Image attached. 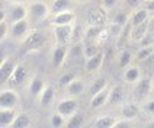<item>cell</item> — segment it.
Segmentation results:
<instances>
[{
  "label": "cell",
  "instance_id": "obj_1",
  "mask_svg": "<svg viewBox=\"0 0 154 128\" xmlns=\"http://www.w3.org/2000/svg\"><path fill=\"white\" fill-rule=\"evenodd\" d=\"M47 44V36L44 34L42 31L39 29H32L29 31L28 35L22 39V45L25 48V51H39L42 50Z\"/></svg>",
  "mask_w": 154,
  "mask_h": 128
},
{
  "label": "cell",
  "instance_id": "obj_2",
  "mask_svg": "<svg viewBox=\"0 0 154 128\" xmlns=\"http://www.w3.org/2000/svg\"><path fill=\"white\" fill-rule=\"evenodd\" d=\"M28 19L29 22H41L50 15V8L44 2H31L28 6Z\"/></svg>",
  "mask_w": 154,
  "mask_h": 128
},
{
  "label": "cell",
  "instance_id": "obj_3",
  "mask_svg": "<svg viewBox=\"0 0 154 128\" xmlns=\"http://www.w3.org/2000/svg\"><path fill=\"white\" fill-rule=\"evenodd\" d=\"M74 23L71 25H54L52 31H54V36H55V42L61 44V45H67L69 42H71L73 38V32H74Z\"/></svg>",
  "mask_w": 154,
  "mask_h": 128
},
{
  "label": "cell",
  "instance_id": "obj_4",
  "mask_svg": "<svg viewBox=\"0 0 154 128\" xmlns=\"http://www.w3.org/2000/svg\"><path fill=\"white\" fill-rule=\"evenodd\" d=\"M86 23L93 26H106L108 23V10L100 6V8H93L89 10Z\"/></svg>",
  "mask_w": 154,
  "mask_h": 128
},
{
  "label": "cell",
  "instance_id": "obj_5",
  "mask_svg": "<svg viewBox=\"0 0 154 128\" xmlns=\"http://www.w3.org/2000/svg\"><path fill=\"white\" fill-rule=\"evenodd\" d=\"M153 90V80L150 77H141L138 82H135L134 87V98L137 101H146Z\"/></svg>",
  "mask_w": 154,
  "mask_h": 128
},
{
  "label": "cell",
  "instance_id": "obj_6",
  "mask_svg": "<svg viewBox=\"0 0 154 128\" xmlns=\"http://www.w3.org/2000/svg\"><path fill=\"white\" fill-rule=\"evenodd\" d=\"M29 19L25 17V19H20V20H16V22H12L9 25V35L15 39H19L22 41L25 38L28 32H29Z\"/></svg>",
  "mask_w": 154,
  "mask_h": 128
},
{
  "label": "cell",
  "instance_id": "obj_7",
  "mask_svg": "<svg viewBox=\"0 0 154 128\" xmlns=\"http://www.w3.org/2000/svg\"><path fill=\"white\" fill-rule=\"evenodd\" d=\"M17 102H19V96L16 90L10 89H3L0 90V108L3 109H15Z\"/></svg>",
  "mask_w": 154,
  "mask_h": 128
},
{
  "label": "cell",
  "instance_id": "obj_8",
  "mask_svg": "<svg viewBox=\"0 0 154 128\" xmlns=\"http://www.w3.org/2000/svg\"><path fill=\"white\" fill-rule=\"evenodd\" d=\"M26 80H28V68L23 64H16V67L13 70L8 83L12 87H19V86L23 85Z\"/></svg>",
  "mask_w": 154,
  "mask_h": 128
},
{
  "label": "cell",
  "instance_id": "obj_9",
  "mask_svg": "<svg viewBox=\"0 0 154 128\" xmlns=\"http://www.w3.org/2000/svg\"><path fill=\"white\" fill-rule=\"evenodd\" d=\"M57 112H60L63 117H66V118H69L71 117L74 112L79 111V105H77V101L76 99H73V98H67V99H63L58 102L57 105Z\"/></svg>",
  "mask_w": 154,
  "mask_h": 128
},
{
  "label": "cell",
  "instance_id": "obj_10",
  "mask_svg": "<svg viewBox=\"0 0 154 128\" xmlns=\"http://www.w3.org/2000/svg\"><path fill=\"white\" fill-rule=\"evenodd\" d=\"M67 54H69V48L67 45H61V44H57L52 50V55H51V64L54 68H60L64 61L67 58Z\"/></svg>",
  "mask_w": 154,
  "mask_h": 128
},
{
  "label": "cell",
  "instance_id": "obj_11",
  "mask_svg": "<svg viewBox=\"0 0 154 128\" xmlns=\"http://www.w3.org/2000/svg\"><path fill=\"white\" fill-rule=\"evenodd\" d=\"M103 61H105V52L100 50L96 54H93L92 57H87V60L85 63V70L87 73H93V71H97L99 68L102 67Z\"/></svg>",
  "mask_w": 154,
  "mask_h": 128
},
{
  "label": "cell",
  "instance_id": "obj_12",
  "mask_svg": "<svg viewBox=\"0 0 154 128\" xmlns=\"http://www.w3.org/2000/svg\"><path fill=\"white\" fill-rule=\"evenodd\" d=\"M76 22V13L73 10H64L60 13H55L51 17V25H71Z\"/></svg>",
  "mask_w": 154,
  "mask_h": 128
},
{
  "label": "cell",
  "instance_id": "obj_13",
  "mask_svg": "<svg viewBox=\"0 0 154 128\" xmlns=\"http://www.w3.org/2000/svg\"><path fill=\"white\" fill-rule=\"evenodd\" d=\"M28 17V9L23 3H15L10 10H9L8 13V19L9 23H12V22H16V20H20V19H25Z\"/></svg>",
  "mask_w": 154,
  "mask_h": 128
},
{
  "label": "cell",
  "instance_id": "obj_14",
  "mask_svg": "<svg viewBox=\"0 0 154 128\" xmlns=\"http://www.w3.org/2000/svg\"><path fill=\"white\" fill-rule=\"evenodd\" d=\"M103 28L105 26H93V25H87L83 32V39L82 42L83 44H97V39H99V35L102 34ZM99 45V44H97Z\"/></svg>",
  "mask_w": 154,
  "mask_h": 128
},
{
  "label": "cell",
  "instance_id": "obj_15",
  "mask_svg": "<svg viewBox=\"0 0 154 128\" xmlns=\"http://www.w3.org/2000/svg\"><path fill=\"white\" fill-rule=\"evenodd\" d=\"M16 67V63L12 60L10 57H8L6 60L2 63V66H0V85H3V83H8L10 76H12V73H13V70Z\"/></svg>",
  "mask_w": 154,
  "mask_h": 128
},
{
  "label": "cell",
  "instance_id": "obj_16",
  "mask_svg": "<svg viewBox=\"0 0 154 128\" xmlns=\"http://www.w3.org/2000/svg\"><path fill=\"white\" fill-rule=\"evenodd\" d=\"M148 26H150L148 20L140 23V25L132 26V28H131V41H134V42L143 41V39L146 38L147 32H148Z\"/></svg>",
  "mask_w": 154,
  "mask_h": 128
},
{
  "label": "cell",
  "instance_id": "obj_17",
  "mask_svg": "<svg viewBox=\"0 0 154 128\" xmlns=\"http://www.w3.org/2000/svg\"><path fill=\"white\" fill-rule=\"evenodd\" d=\"M38 99H39V103L42 108H50L55 99V89L52 86H45L41 95L38 96Z\"/></svg>",
  "mask_w": 154,
  "mask_h": 128
},
{
  "label": "cell",
  "instance_id": "obj_18",
  "mask_svg": "<svg viewBox=\"0 0 154 128\" xmlns=\"http://www.w3.org/2000/svg\"><path fill=\"white\" fill-rule=\"evenodd\" d=\"M124 99V87L119 85L112 86L109 89V95H108V105L111 106H115V105H119Z\"/></svg>",
  "mask_w": 154,
  "mask_h": 128
},
{
  "label": "cell",
  "instance_id": "obj_19",
  "mask_svg": "<svg viewBox=\"0 0 154 128\" xmlns=\"http://www.w3.org/2000/svg\"><path fill=\"white\" fill-rule=\"evenodd\" d=\"M45 82H44V79L41 76H34L31 80H29V86H28V90H29V93L31 96H34V98H38L41 92L44 90V87H45Z\"/></svg>",
  "mask_w": 154,
  "mask_h": 128
},
{
  "label": "cell",
  "instance_id": "obj_20",
  "mask_svg": "<svg viewBox=\"0 0 154 128\" xmlns=\"http://www.w3.org/2000/svg\"><path fill=\"white\" fill-rule=\"evenodd\" d=\"M148 13H150V12L146 10L143 6L134 9V10H132V15L129 16V22H131V25L135 26V25H140V23H143V22L148 20Z\"/></svg>",
  "mask_w": 154,
  "mask_h": 128
},
{
  "label": "cell",
  "instance_id": "obj_21",
  "mask_svg": "<svg viewBox=\"0 0 154 128\" xmlns=\"http://www.w3.org/2000/svg\"><path fill=\"white\" fill-rule=\"evenodd\" d=\"M73 8V0H52L50 6V15H55L64 10H71Z\"/></svg>",
  "mask_w": 154,
  "mask_h": 128
},
{
  "label": "cell",
  "instance_id": "obj_22",
  "mask_svg": "<svg viewBox=\"0 0 154 128\" xmlns=\"http://www.w3.org/2000/svg\"><path fill=\"white\" fill-rule=\"evenodd\" d=\"M138 114H140V108L135 103H125L121 106V118L132 121L138 117Z\"/></svg>",
  "mask_w": 154,
  "mask_h": 128
},
{
  "label": "cell",
  "instance_id": "obj_23",
  "mask_svg": "<svg viewBox=\"0 0 154 128\" xmlns=\"http://www.w3.org/2000/svg\"><path fill=\"white\" fill-rule=\"evenodd\" d=\"M124 82L127 83H135L141 79V71H140V67L137 66H128L124 71Z\"/></svg>",
  "mask_w": 154,
  "mask_h": 128
},
{
  "label": "cell",
  "instance_id": "obj_24",
  "mask_svg": "<svg viewBox=\"0 0 154 128\" xmlns=\"http://www.w3.org/2000/svg\"><path fill=\"white\" fill-rule=\"evenodd\" d=\"M108 95H109V89L108 87H105L100 92L93 95L92 99H90V106L92 108H100V106H103L105 103L108 102Z\"/></svg>",
  "mask_w": 154,
  "mask_h": 128
},
{
  "label": "cell",
  "instance_id": "obj_25",
  "mask_svg": "<svg viewBox=\"0 0 154 128\" xmlns=\"http://www.w3.org/2000/svg\"><path fill=\"white\" fill-rule=\"evenodd\" d=\"M131 28H132V25H131L129 20L124 26L119 28V38H118V47L119 48H122L125 44H128L131 41Z\"/></svg>",
  "mask_w": 154,
  "mask_h": 128
},
{
  "label": "cell",
  "instance_id": "obj_26",
  "mask_svg": "<svg viewBox=\"0 0 154 128\" xmlns=\"http://www.w3.org/2000/svg\"><path fill=\"white\" fill-rule=\"evenodd\" d=\"M32 125V121L29 118V115L25 114V112H19L16 114V117H15V120L12 122V125L10 127L13 128H28Z\"/></svg>",
  "mask_w": 154,
  "mask_h": 128
},
{
  "label": "cell",
  "instance_id": "obj_27",
  "mask_svg": "<svg viewBox=\"0 0 154 128\" xmlns=\"http://www.w3.org/2000/svg\"><path fill=\"white\" fill-rule=\"evenodd\" d=\"M16 117L15 109H3L0 108V127H10Z\"/></svg>",
  "mask_w": 154,
  "mask_h": 128
},
{
  "label": "cell",
  "instance_id": "obj_28",
  "mask_svg": "<svg viewBox=\"0 0 154 128\" xmlns=\"http://www.w3.org/2000/svg\"><path fill=\"white\" fill-rule=\"evenodd\" d=\"M118 120H119V118H115V117H112V115H103V117H99L97 120L94 121V127H97V128H115Z\"/></svg>",
  "mask_w": 154,
  "mask_h": 128
},
{
  "label": "cell",
  "instance_id": "obj_29",
  "mask_svg": "<svg viewBox=\"0 0 154 128\" xmlns=\"http://www.w3.org/2000/svg\"><path fill=\"white\" fill-rule=\"evenodd\" d=\"M153 54H154V44H147V45H143L141 48H138V51L134 58L137 61H146Z\"/></svg>",
  "mask_w": 154,
  "mask_h": 128
},
{
  "label": "cell",
  "instance_id": "obj_30",
  "mask_svg": "<svg viewBox=\"0 0 154 128\" xmlns=\"http://www.w3.org/2000/svg\"><path fill=\"white\" fill-rule=\"evenodd\" d=\"M66 89H67L69 95H71V96H80L83 93V90H85V85H83V82L80 79H74L73 82H70L69 85L66 86Z\"/></svg>",
  "mask_w": 154,
  "mask_h": 128
},
{
  "label": "cell",
  "instance_id": "obj_31",
  "mask_svg": "<svg viewBox=\"0 0 154 128\" xmlns=\"http://www.w3.org/2000/svg\"><path fill=\"white\" fill-rule=\"evenodd\" d=\"M85 125V117L77 111L74 112L71 117H69L66 120V127L67 128H80Z\"/></svg>",
  "mask_w": 154,
  "mask_h": 128
},
{
  "label": "cell",
  "instance_id": "obj_32",
  "mask_svg": "<svg viewBox=\"0 0 154 128\" xmlns=\"http://www.w3.org/2000/svg\"><path fill=\"white\" fill-rule=\"evenodd\" d=\"M134 58V55L131 54V51L128 50H122L119 54V58H118V66L121 68H127L128 66H131V61Z\"/></svg>",
  "mask_w": 154,
  "mask_h": 128
},
{
  "label": "cell",
  "instance_id": "obj_33",
  "mask_svg": "<svg viewBox=\"0 0 154 128\" xmlns=\"http://www.w3.org/2000/svg\"><path fill=\"white\" fill-rule=\"evenodd\" d=\"M105 87H108V86H106V79H105V77H99V79H96L93 83L90 85V87H89V95L93 96V95H96L97 92H100Z\"/></svg>",
  "mask_w": 154,
  "mask_h": 128
},
{
  "label": "cell",
  "instance_id": "obj_34",
  "mask_svg": "<svg viewBox=\"0 0 154 128\" xmlns=\"http://www.w3.org/2000/svg\"><path fill=\"white\" fill-rule=\"evenodd\" d=\"M66 117H63L60 112H54L51 117V121H50V124H51L52 128H61V127H66Z\"/></svg>",
  "mask_w": 154,
  "mask_h": 128
},
{
  "label": "cell",
  "instance_id": "obj_35",
  "mask_svg": "<svg viewBox=\"0 0 154 128\" xmlns=\"http://www.w3.org/2000/svg\"><path fill=\"white\" fill-rule=\"evenodd\" d=\"M97 51H100V48H99V45L96 42L93 44H83V54L86 55V58L87 57H92L93 54H96Z\"/></svg>",
  "mask_w": 154,
  "mask_h": 128
},
{
  "label": "cell",
  "instance_id": "obj_36",
  "mask_svg": "<svg viewBox=\"0 0 154 128\" xmlns=\"http://www.w3.org/2000/svg\"><path fill=\"white\" fill-rule=\"evenodd\" d=\"M129 20V16L125 13V12H119L116 16H115V19H113V23L115 25H118L121 28V26H124L127 22Z\"/></svg>",
  "mask_w": 154,
  "mask_h": 128
},
{
  "label": "cell",
  "instance_id": "obj_37",
  "mask_svg": "<svg viewBox=\"0 0 154 128\" xmlns=\"http://www.w3.org/2000/svg\"><path fill=\"white\" fill-rule=\"evenodd\" d=\"M74 79H76L74 73H66V74H63V76L60 77V85L63 86V87H66V86L69 85L70 82H73Z\"/></svg>",
  "mask_w": 154,
  "mask_h": 128
},
{
  "label": "cell",
  "instance_id": "obj_38",
  "mask_svg": "<svg viewBox=\"0 0 154 128\" xmlns=\"http://www.w3.org/2000/svg\"><path fill=\"white\" fill-rule=\"evenodd\" d=\"M8 34H9V22L3 20V22H0V42L8 36Z\"/></svg>",
  "mask_w": 154,
  "mask_h": 128
},
{
  "label": "cell",
  "instance_id": "obj_39",
  "mask_svg": "<svg viewBox=\"0 0 154 128\" xmlns=\"http://www.w3.org/2000/svg\"><path fill=\"white\" fill-rule=\"evenodd\" d=\"M143 109L150 114V115H154V99H147L146 102L143 103Z\"/></svg>",
  "mask_w": 154,
  "mask_h": 128
},
{
  "label": "cell",
  "instance_id": "obj_40",
  "mask_svg": "<svg viewBox=\"0 0 154 128\" xmlns=\"http://www.w3.org/2000/svg\"><path fill=\"white\" fill-rule=\"evenodd\" d=\"M116 5H118V0H102V6L106 9V10L113 9Z\"/></svg>",
  "mask_w": 154,
  "mask_h": 128
},
{
  "label": "cell",
  "instance_id": "obj_41",
  "mask_svg": "<svg viewBox=\"0 0 154 128\" xmlns=\"http://www.w3.org/2000/svg\"><path fill=\"white\" fill-rule=\"evenodd\" d=\"M141 6L146 10H148V12H154V0H144L141 3Z\"/></svg>",
  "mask_w": 154,
  "mask_h": 128
},
{
  "label": "cell",
  "instance_id": "obj_42",
  "mask_svg": "<svg viewBox=\"0 0 154 128\" xmlns=\"http://www.w3.org/2000/svg\"><path fill=\"white\" fill-rule=\"evenodd\" d=\"M125 3H127V6H128V8H131L132 10H134V9L140 8L143 2H141V0H125Z\"/></svg>",
  "mask_w": 154,
  "mask_h": 128
},
{
  "label": "cell",
  "instance_id": "obj_43",
  "mask_svg": "<svg viewBox=\"0 0 154 128\" xmlns=\"http://www.w3.org/2000/svg\"><path fill=\"white\" fill-rule=\"evenodd\" d=\"M8 58V54H6V50L3 48V47H0V66H2V63Z\"/></svg>",
  "mask_w": 154,
  "mask_h": 128
},
{
  "label": "cell",
  "instance_id": "obj_44",
  "mask_svg": "<svg viewBox=\"0 0 154 128\" xmlns=\"http://www.w3.org/2000/svg\"><path fill=\"white\" fill-rule=\"evenodd\" d=\"M6 17H8V12H6L3 8H0V22L6 20Z\"/></svg>",
  "mask_w": 154,
  "mask_h": 128
},
{
  "label": "cell",
  "instance_id": "obj_45",
  "mask_svg": "<svg viewBox=\"0 0 154 128\" xmlns=\"http://www.w3.org/2000/svg\"><path fill=\"white\" fill-rule=\"evenodd\" d=\"M9 2H12V3H23L25 0H9Z\"/></svg>",
  "mask_w": 154,
  "mask_h": 128
},
{
  "label": "cell",
  "instance_id": "obj_46",
  "mask_svg": "<svg viewBox=\"0 0 154 128\" xmlns=\"http://www.w3.org/2000/svg\"><path fill=\"white\" fill-rule=\"evenodd\" d=\"M73 2H76V3H86L87 0H73Z\"/></svg>",
  "mask_w": 154,
  "mask_h": 128
},
{
  "label": "cell",
  "instance_id": "obj_47",
  "mask_svg": "<svg viewBox=\"0 0 154 128\" xmlns=\"http://www.w3.org/2000/svg\"><path fill=\"white\" fill-rule=\"evenodd\" d=\"M147 127H154V121H151V122H148V124H147Z\"/></svg>",
  "mask_w": 154,
  "mask_h": 128
},
{
  "label": "cell",
  "instance_id": "obj_48",
  "mask_svg": "<svg viewBox=\"0 0 154 128\" xmlns=\"http://www.w3.org/2000/svg\"><path fill=\"white\" fill-rule=\"evenodd\" d=\"M153 87H154V79H153Z\"/></svg>",
  "mask_w": 154,
  "mask_h": 128
},
{
  "label": "cell",
  "instance_id": "obj_49",
  "mask_svg": "<svg viewBox=\"0 0 154 128\" xmlns=\"http://www.w3.org/2000/svg\"><path fill=\"white\" fill-rule=\"evenodd\" d=\"M0 8H2V5H0Z\"/></svg>",
  "mask_w": 154,
  "mask_h": 128
}]
</instances>
